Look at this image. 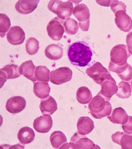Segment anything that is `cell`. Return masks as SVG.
Masks as SVG:
<instances>
[{
  "mask_svg": "<svg viewBox=\"0 0 132 149\" xmlns=\"http://www.w3.org/2000/svg\"><path fill=\"white\" fill-rule=\"evenodd\" d=\"M67 54L72 64L85 67L91 60L93 53L89 47L84 43L77 42L69 46Z\"/></svg>",
  "mask_w": 132,
  "mask_h": 149,
  "instance_id": "obj_1",
  "label": "cell"
},
{
  "mask_svg": "<svg viewBox=\"0 0 132 149\" xmlns=\"http://www.w3.org/2000/svg\"><path fill=\"white\" fill-rule=\"evenodd\" d=\"M88 108L91 114L96 119L108 116L112 111L111 104L99 93L90 102Z\"/></svg>",
  "mask_w": 132,
  "mask_h": 149,
  "instance_id": "obj_2",
  "label": "cell"
},
{
  "mask_svg": "<svg viewBox=\"0 0 132 149\" xmlns=\"http://www.w3.org/2000/svg\"><path fill=\"white\" fill-rule=\"evenodd\" d=\"M48 8L50 11L56 14L59 18L63 20L69 18L74 10L73 4L71 1L63 2L61 1H50Z\"/></svg>",
  "mask_w": 132,
  "mask_h": 149,
  "instance_id": "obj_3",
  "label": "cell"
},
{
  "mask_svg": "<svg viewBox=\"0 0 132 149\" xmlns=\"http://www.w3.org/2000/svg\"><path fill=\"white\" fill-rule=\"evenodd\" d=\"M78 133H76L72 136L70 143L62 145L60 149H100L97 145L86 136H83Z\"/></svg>",
  "mask_w": 132,
  "mask_h": 149,
  "instance_id": "obj_4",
  "label": "cell"
},
{
  "mask_svg": "<svg viewBox=\"0 0 132 149\" xmlns=\"http://www.w3.org/2000/svg\"><path fill=\"white\" fill-rule=\"evenodd\" d=\"M86 73L95 82L100 85L104 81L113 77L108 70L98 62L88 68L86 70Z\"/></svg>",
  "mask_w": 132,
  "mask_h": 149,
  "instance_id": "obj_5",
  "label": "cell"
},
{
  "mask_svg": "<svg viewBox=\"0 0 132 149\" xmlns=\"http://www.w3.org/2000/svg\"><path fill=\"white\" fill-rule=\"evenodd\" d=\"M73 14L79 21V26L82 31L86 32L90 26V11L84 3L77 5L73 10Z\"/></svg>",
  "mask_w": 132,
  "mask_h": 149,
  "instance_id": "obj_6",
  "label": "cell"
},
{
  "mask_svg": "<svg viewBox=\"0 0 132 149\" xmlns=\"http://www.w3.org/2000/svg\"><path fill=\"white\" fill-rule=\"evenodd\" d=\"M130 56L127 46L118 45L114 46L110 52V60L112 63L118 66H123L127 63Z\"/></svg>",
  "mask_w": 132,
  "mask_h": 149,
  "instance_id": "obj_7",
  "label": "cell"
},
{
  "mask_svg": "<svg viewBox=\"0 0 132 149\" xmlns=\"http://www.w3.org/2000/svg\"><path fill=\"white\" fill-rule=\"evenodd\" d=\"M72 70L68 67H60L50 72L51 83L56 85H60L69 82L72 77Z\"/></svg>",
  "mask_w": 132,
  "mask_h": 149,
  "instance_id": "obj_8",
  "label": "cell"
},
{
  "mask_svg": "<svg viewBox=\"0 0 132 149\" xmlns=\"http://www.w3.org/2000/svg\"><path fill=\"white\" fill-rule=\"evenodd\" d=\"M63 20L57 17L53 19L48 23L47 31L49 37L52 40L59 41L63 37L64 32Z\"/></svg>",
  "mask_w": 132,
  "mask_h": 149,
  "instance_id": "obj_9",
  "label": "cell"
},
{
  "mask_svg": "<svg viewBox=\"0 0 132 149\" xmlns=\"http://www.w3.org/2000/svg\"><path fill=\"white\" fill-rule=\"evenodd\" d=\"M115 22L120 30L129 32L132 28L131 18L124 10H119L115 13Z\"/></svg>",
  "mask_w": 132,
  "mask_h": 149,
  "instance_id": "obj_10",
  "label": "cell"
},
{
  "mask_svg": "<svg viewBox=\"0 0 132 149\" xmlns=\"http://www.w3.org/2000/svg\"><path fill=\"white\" fill-rule=\"evenodd\" d=\"M26 101L20 96H15L9 99L6 103V109L12 114H16L22 111L26 107Z\"/></svg>",
  "mask_w": 132,
  "mask_h": 149,
  "instance_id": "obj_11",
  "label": "cell"
},
{
  "mask_svg": "<svg viewBox=\"0 0 132 149\" xmlns=\"http://www.w3.org/2000/svg\"><path fill=\"white\" fill-rule=\"evenodd\" d=\"M53 125L52 118L49 115L41 116L34 120V129L38 133H45L48 132Z\"/></svg>",
  "mask_w": 132,
  "mask_h": 149,
  "instance_id": "obj_12",
  "label": "cell"
},
{
  "mask_svg": "<svg viewBox=\"0 0 132 149\" xmlns=\"http://www.w3.org/2000/svg\"><path fill=\"white\" fill-rule=\"evenodd\" d=\"M6 37L8 42L12 45H18L24 42L25 39V32L19 26H13L8 32Z\"/></svg>",
  "mask_w": 132,
  "mask_h": 149,
  "instance_id": "obj_13",
  "label": "cell"
},
{
  "mask_svg": "<svg viewBox=\"0 0 132 149\" xmlns=\"http://www.w3.org/2000/svg\"><path fill=\"white\" fill-rule=\"evenodd\" d=\"M109 69V71L117 73L123 81H130L132 79V67L129 63L123 66H118L110 61Z\"/></svg>",
  "mask_w": 132,
  "mask_h": 149,
  "instance_id": "obj_14",
  "label": "cell"
},
{
  "mask_svg": "<svg viewBox=\"0 0 132 149\" xmlns=\"http://www.w3.org/2000/svg\"><path fill=\"white\" fill-rule=\"evenodd\" d=\"M101 85V89L99 93L109 101L118 92V86L113 77L104 81Z\"/></svg>",
  "mask_w": 132,
  "mask_h": 149,
  "instance_id": "obj_15",
  "label": "cell"
},
{
  "mask_svg": "<svg viewBox=\"0 0 132 149\" xmlns=\"http://www.w3.org/2000/svg\"><path fill=\"white\" fill-rule=\"evenodd\" d=\"M1 85H4L8 79H13L18 78L21 76L19 72V68L18 65L9 64L5 65L0 70Z\"/></svg>",
  "mask_w": 132,
  "mask_h": 149,
  "instance_id": "obj_16",
  "label": "cell"
},
{
  "mask_svg": "<svg viewBox=\"0 0 132 149\" xmlns=\"http://www.w3.org/2000/svg\"><path fill=\"white\" fill-rule=\"evenodd\" d=\"M39 1L37 0H20L15 4V8L19 13L28 14L37 8Z\"/></svg>",
  "mask_w": 132,
  "mask_h": 149,
  "instance_id": "obj_17",
  "label": "cell"
},
{
  "mask_svg": "<svg viewBox=\"0 0 132 149\" xmlns=\"http://www.w3.org/2000/svg\"><path fill=\"white\" fill-rule=\"evenodd\" d=\"M112 141L123 149H132V135L124 132H116L111 136Z\"/></svg>",
  "mask_w": 132,
  "mask_h": 149,
  "instance_id": "obj_18",
  "label": "cell"
},
{
  "mask_svg": "<svg viewBox=\"0 0 132 149\" xmlns=\"http://www.w3.org/2000/svg\"><path fill=\"white\" fill-rule=\"evenodd\" d=\"M78 133L82 136H85L91 133L94 128L93 120L88 116L80 117L77 124Z\"/></svg>",
  "mask_w": 132,
  "mask_h": 149,
  "instance_id": "obj_19",
  "label": "cell"
},
{
  "mask_svg": "<svg viewBox=\"0 0 132 149\" xmlns=\"http://www.w3.org/2000/svg\"><path fill=\"white\" fill-rule=\"evenodd\" d=\"M39 107L42 114L50 115L53 114L58 109L55 100L51 96L41 100Z\"/></svg>",
  "mask_w": 132,
  "mask_h": 149,
  "instance_id": "obj_20",
  "label": "cell"
},
{
  "mask_svg": "<svg viewBox=\"0 0 132 149\" xmlns=\"http://www.w3.org/2000/svg\"><path fill=\"white\" fill-rule=\"evenodd\" d=\"M129 116L125 110L122 107L116 108L107 116V118L114 124L124 125L129 120Z\"/></svg>",
  "mask_w": 132,
  "mask_h": 149,
  "instance_id": "obj_21",
  "label": "cell"
},
{
  "mask_svg": "<svg viewBox=\"0 0 132 149\" xmlns=\"http://www.w3.org/2000/svg\"><path fill=\"white\" fill-rule=\"evenodd\" d=\"M35 69L36 67L32 60L24 62L19 68V72L21 75L35 82L37 81L35 77Z\"/></svg>",
  "mask_w": 132,
  "mask_h": 149,
  "instance_id": "obj_22",
  "label": "cell"
},
{
  "mask_svg": "<svg viewBox=\"0 0 132 149\" xmlns=\"http://www.w3.org/2000/svg\"><path fill=\"white\" fill-rule=\"evenodd\" d=\"M35 134L33 129L30 127H24L19 131L17 138L21 144L26 145L32 143L35 140Z\"/></svg>",
  "mask_w": 132,
  "mask_h": 149,
  "instance_id": "obj_23",
  "label": "cell"
},
{
  "mask_svg": "<svg viewBox=\"0 0 132 149\" xmlns=\"http://www.w3.org/2000/svg\"><path fill=\"white\" fill-rule=\"evenodd\" d=\"M45 54L48 58L52 60H58L63 56V49L58 45L51 44L46 48Z\"/></svg>",
  "mask_w": 132,
  "mask_h": 149,
  "instance_id": "obj_24",
  "label": "cell"
},
{
  "mask_svg": "<svg viewBox=\"0 0 132 149\" xmlns=\"http://www.w3.org/2000/svg\"><path fill=\"white\" fill-rule=\"evenodd\" d=\"M50 92V88L46 82H37L34 83V92L39 98L47 97Z\"/></svg>",
  "mask_w": 132,
  "mask_h": 149,
  "instance_id": "obj_25",
  "label": "cell"
},
{
  "mask_svg": "<svg viewBox=\"0 0 132 149\" xmlns=\"http://www.w3.org/2000/svg\"><path fill=\"white\" fill-rule=\"evenodd\" d=\"M51 144L54 148H60V147L67 142L66 136L60 131L53 132L50 137Z\"/></svg>",
  "mask_w": 132,
  "mask_h": 149,
  "instance_id": "obj_26",
  "label": "cell"
},
{
  "mask_svg": "<svg viewBox=\"0 0 132 149\" xmlns=\"http://www.w3.org/2000/svg\"><path fill=\"white\" fill-rule=\"evenodd\" d=\"M76 97L79 103L86 104L91 100L92 95L88 88L86 87H82L77 90Z\"/></svg>",
  "mask_w": 132,
  "mask_h": 149,
  "instance_id": "obj_27",
  "label": "cell"
},
{
  "mask_svg": "<svg viewBox=\"0 0 132 149\" xmlns=\"http://www.w3.org/2000/svg\"><path fill=\"white\" fill-rule=\"evenodd\" d=\"M118 91L116 95L122 99H127L131 95L132 88L129 83L121 81L118 85Z\"/></svg>",
  "mask_w": 132,
  "mask_h": 149,
  "instance_id": "obj_28",
  "label": "cell"
},
{
  "mask_svg": "<svg viewBox=\"0 0 132 149\" xmlns=\"http://www.w3.org/2000/svg\"><path fill=\"white\" fill-rule=\"evenodd\" d=\"M50 70L47 67L37 66L35 69V78L38 81L48 82L50 79Z\"/></svg>",
  "mask_w": 132,
  "mask_h": 149,
  "instance_id": "obj_29",
  "label": "cell"
},
{
  "mask_svg": "<svg viewBox=\"0 0 132 149\" xmlns=\"http://www.w3.org/2000/svg\"><path fill=\"white\" fill-rule=\"evenodd\" d=\"M64 26L65 29V32L69 35H74L79 30V25L78 22L73 18L66 19L64 22Z\"/></svg>",
  "mask_w": 132,
  "mask_h": 149,
  "instance_id": "obj_30",
  "label": "cell"
},
{
  "mask_svg": "<svg viewBox=\"0 0 132 149\" xmlns=\"http://www.w3.org/2000/svg\"><path fill=\"white\" fill-rule=\"evenodd\" d=\"M39 41L34 37L29 38L26 41V50L30 55H34L38 52L39 49Z\"/></svg>",
  "mask_w": 132,
  "mask_h": 149,
  "instance_id": "obj_31",
  "label": "cell"
},
{
  "mask_svg": "<svg viewBox=\"0 0 132 149\" xmlns=\"http://www.w3.org/2000/svg\"><path fill=\"white\" fill-rule=\"evenodd\" d=\"M11 26L10 19L4 14H0V35L1 37L5 36Z\"/></svg>",
  "mask_w": 132,
  "mask_h": 149,
  "instance_id": "obj_32",
  "label": "cell"
},
{
  "mask_svg": "<svg viewBox=\"0 0 132 149\" xmlns=\"http://www.w3.org/2000/svg\"><path fill=\"white\" fill-rule=\"evenodd\" d=\"M110 7L112 11L114 13L119 10H124L126 12V6L124 3L119 1H111Z\"/></svg>",
  "mask_w": 132,
  "mask_h": 149,
  "instance_id": "obj_33",
  "label": "cell"
},
{
  "mask_svg": "<svg viewBox=\"0 0 132 149\" xmlns=\"http://www.w3.org/2000/svg\"><path fill=\"white\" fill-rule=\"evenodd\" d=\"M122 127L125 133L132 134V116H129L128 121L125 124L122 125Z\"/></svg>",
  "mask_w": 132,
  "mask_h": 149,
  "instance_id": "obj_34",
  "label": "cell"
},
{
  "mask_svg": "<svg viewBox=\"0 0 132 149\" xmlns=\"http://www.w3.org/2000/svg\"><path fill=\"white\" fill-rule=\"evenodd\" d=\"M127 49L130 54L132 55V32H130L126 36Z\"/></svg>",
  "mask_w": 132,
  "mask_h": 149,
  "instance_id": "obj_35",
  "label": "cell"
},
{
  "mask_svg": "<svg viewBox=\"0 0 132 149\" xmlns=\"http://www.w3.org/2000/svg\"><path fill=\"white\" fill-rule=\"evenodd\" d=\"M96 1L100 5L104 6H109L111 3V1Z\"/></svg>",
  "mask_w": 132,
  "mask_h": 149,
  "instance_id": "obj_36",
  "label": "cell"
},
{
  "mask_svg": "<svg viewBox=\"0 0 132 149\" xmlns=\"http://www.w3.org/2000/svg\"><path fill=\"white\" fill-rule=\"evenodd\" d=\"M131 88H132V80L131 81Z\"/></svg>",
  "mask_w": 132,
  "mask_h": 149,
  "instance_id": "obj_37",
  "label": "cell"
}]
</instances>
